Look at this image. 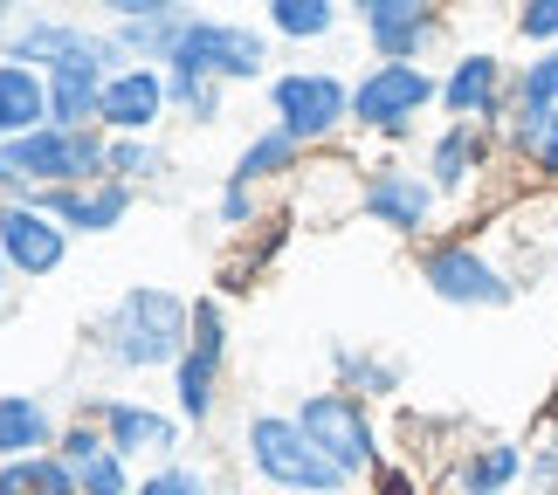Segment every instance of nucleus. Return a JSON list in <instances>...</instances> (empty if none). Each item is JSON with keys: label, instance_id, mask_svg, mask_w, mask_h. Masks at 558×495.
Returning a JSON list of instances; mask_svg holds the SVG:
<instances>
[{"label": "nucleus", "instance_id": "nucleus-18", "mask_svg": "<svg viewBox=\"0 0 558 495\" xmlns=\"http://www.w3.org/2000/svg\"><path fill=\"white\" fill-rule=\"evenodd\" d=\"M49 124V76L28 62H0V145Z\"/></svg>", "mask_w": 558, "mask_h": 495}, {"label": "nucleus", "instance_id": "nucleus-24", "mask_svg": "<svg viewBox=\"0 0 558 495\" xmlns=\"http://www.w3.org/2000/svg\"><path fill=\"white\" fill-rule=\"evenodd\" d=\"M510 145H518L545 180H558V111H518L510 117Z\"/></svg>", "mask_w": 558, "mask_h": 495}, {"label": "nucleus", "instance_id": "nucleus-32", "mask_svg": "<svg viewBox=\"0 0 558 495\" xmlns=\"http://www.w3.org/2000/svg\"><path fill=\"white\" fill-rule=\"evenodd\" d=\"M518 35H524V41H545V49H558V0H531V8L518 14Z\"/></svg>", "mask_w": 558, "mask_h": 495}, {"label": "nucleus", "instance_id": "nucleus-14", "mask_svg": "<svg viewBox=\"0 0 558 495\" xmlns=\"http://www.w3.org/2000/svg\"><path fill=\"white\" fill-rule=\"evenodd\" d=\"M359 207H366L379 227H393V234H421L427 213H435V180H414V172H400V165H379L366 180V193H359Z\"/></svg>", "mask_w": 558, "mask_h": 495}, {"label": "nucleus", "instance_id": "nucleus-10", "mask_svg": "<svg viewBox=\"0 0 558 495\" xmlns=\"http://www.w3.org/2000/svg\"><path fill=\"white\" fill-rule=\"evenodd\" d=\"M0 255H8L14 275H56L62 255H70V227H56L35 200H0Z\"/></svg>", "mask_w": 558, "mask_h": 495}, {"label": "nucleus", "instance_id": "nucleus-8", "mask_svg": "<svg viewBox=\"0 0 558 495\" xmlns=\"http://www.w3.org/2000/svg\"><path fill=\"white\" fill-rule=\"evenodd\" d=\"M269 103H276V117H283V132L296 145L331 138L338 124L352 117V90L331 70H290V76H276L269 83Z\"/></svg>", "mask_w": 558, "mask_h": 495}, {"label": "nucleus", "instance_id": "nucleus-17", "mask_svg": "<svg viewBox=\"0 0 558 495\" xmlns=\"http://www.w3.org/2000/svg\"><path fill=\"white\" fill-rule=\"evenodd\" d=\"M56 455L76 468V488L83 495H132V475H124V455L104 434H90V426H70V434L56 441Z\"/></svg>", "mask_w": 558, "mask_h": 495}, {"label": "nucleus", "instance_id": "nucleus-15", "mask_svg": "<svg viewBox=\"0 0 558 495\" xmlns=\"http://www.w3.org/2000/svg\"><path fill=\"white\" fill-rule=\"evenodd\" d=\"M166 76L159 70H124V76H111L104 83V132H118V138H145L153 124L166 117Z\"/></svg>", "mask_w": 558, "mask_h": 495}, {"label": "nucleus", "instance_id": "nucleus-25", "mask_svg": "<svg viewBox=\"0 0 558 495\" xmlns=\"http://www.w3.org/2000/svg\"><path fill=\"white\" fill-rule=\"evenodd\" d=\"M269 28L296 41H325L338 28V0H269Z\"/></svg>", "mask_w": 558, "mask_h": 495}, {"label": "nucleus", "instance_id": "nucleus-19", "mask_svg": "<svg viewBox=\"0 0 558 495\" xmlns=\"http://www.w3.org/2000/svg\"><path fill=\"white\" fill-rule=\"evenodd\" d=\"M56 447V420L35 393H8L0 399V461H35Z\"/></svg>", "mask_w": 558, "mask_h": 495}, {"label": "nucleus", "instance_id": "nucleus-11", "mask_svg": "<svg viewBox=\"0 0 558 495\" xmlns=\"http://www.w3.org/2000/svg\"><path fill=\"white\" fill-rule=\"evenodd\" d=\"M359 21L379 62H421V49L441 35V14L427 0H359Z\"/></svg>", "mask_w": 558, "mask_h": 495}, {"label": "nucleus", "instance_id": "nucleus-26", "mask_svg": "<svg viewBox=\"0 0 558 495\" xmlns=\"http://www.w3.org/2000/svg\"><path fill=\"white\" fill-rule=\"evenodd\" d=\"M338 372H345V385L352 393H400V364H386V358H366V351H345V344H338Z\"/></svg>", "mask_w": 558, "mask_h": 495}, {"label": "nucleus", "instance_id": "nucleus-7", "mask_svg": "<svg viewBox=\"0 0 558 495\" xmlns=\"http://www.w3.org/2000/svg\"><path fill=\"white\" fill-rule=\"evenodd\" d=\"M421 283L441 296V304H462V310H504L510 296H518V283L489 262L483 248H469V242H441V248H427L421 255Z\"/></svg>", "mask_w": 558, "mask_h": 495}, {"label": "nucleus", "instance_id": "nucleus-31", "mask_svg": "<svg viewBox=\"0 0 558 495\" xmlns=\"http://www.w3.org/2000/svg\"><path fill=\"white\" fill-rule=\"evenodd\" d=\"M28 482H35V495H83L76 488V468L62 461V455H35L28 461Z\"/></svg>", "mask_w": 558, "mask_h": 495}, {"label": "nucleus", "instance_id": "nucleus-20", "mask_svg": "<svg viewBox=\"0 0 558 495\" xmlns=\"http://www.w3.org/2000/svg\"><path fill=\"white\" fill-rule=\"evenodd\" d=\"M104 70H49V124L56 132H90L104 117Z\"/></svg>", "mask_w": 558, "mask_h": 495}, {"label": "nucleus", "instance_id": "nucleus-12", "mask_svg": "<svg viewBox=\"0 0 558 495\" xmlns=\"http://www.w3.org/2000/svg\"><path fill=\"white\" fill-rule=\"evenodd\" d=\"M28 200L49 213L56 227L70 234H111L124 213H132V186L104 180V186H49V193H28Z\"/></svg>", "mask_w": 558, "mask_h": 495}, {"label": "nucleus", "instance_id": "nucleus-22", "mask_svg": "<svg viewBox=\"0 0 558 495\" xmlns=\"http://www.w3.org/2000/svg\"><path fill=\"white\" fill-rule=\"evenodd\" d=\"M524 475V447L518 441H489L462 461V488L469 495H510V482Z\"/></svg>", "mask_w": 558, "mask_h": 495}, {"label": "nucleus", "instance_id": "nucleus-23", "mask_svg": "<svg viewBox=\"0 0 558 495\" xmlns=\"http://www.w3.org/2000/svg\"><path fill=\"white\" fill-rule=\"evenodd\" d=\"M296 152H304V145H296L283 124H276V132H263V138H248V145H242V159H234V180H242V186L276 180V172H290V165H296Z\"/></svg>", "mask_w": 558, "mask_h": 495}, {"label": "nucleus", "instance_id": "nucleus-3", "mask_svg": "<svg viewBox=\"0 0 558 495\" xmlns=\"http://www.w3.org/2000/svg\"><path fill=\"white\" fill-rule=\"evenodd\" d=\"M269 70V41L242 28V21H214V14H186L180 49H173V76H201V83H255Z\"/></svg>", "mask_w": 558, "mask_h": 495}, {"label": "nucleus", "instance_id": "nucleus-36", "mask_svg": "<svg viewBox=\"0 0 558 495\" xmlns=\"http://www.w3.org/2000/svg\"><path fill=\"white\" fill-rule=\"evenodd\" d=\"M373 482H379V495H414V475H407V468H373Z\"/></svg>", "mask_w": 558, "mask_h": 495}, {"label": "nucleus", "instance_id": "nucleus-2", "mask_svg": "<svg viewBox=\"0 0 558 495\" xmlns=\"http://www.w3.org/2000/svg\"><path fill=\"white\" fill-rule=\"evenodd\" d=\"M242 447H248V468L263 475L276 495H338L352 475L345 468H331L317 447L304 441V426L290 413H255L242 426Z\"/></svg>", "mask_w": 558, "mask_h": 495}, {"label": "nucleus", "instance_id": "nucleus-13", "mask_svg": "<svg viewBox=\"0 0 558 495\" xmlns=\"http://www.w3.org/2000/svg\"><path fill=\"white\" fill-rule=\"evenodd\" d=\"M97 420H104V441H111L124 461H132V455H153V461L166 468V461H173V447H180V420H173V413H159V406L104 399V406H97Z\"/></svg>", "mask_w": 558, "mask_h": 495}, {"label": "nucleus", "instance_id": "nucleus-4", "mask_svg": "<svg viewBox=\"0 0 558 495\" xmlns=\"http://www.w3.org/2000/svg\"><path fill=\"white\" fill-rule=\"evenodd\" d=\"M8 62H41V76L49 70H104V76H124L132 62L124 49L104 28H83V21H14L8 28Z\"/></svg>", "mask_w": 558, "mask_h": 495}, {"label": "nucleus", "instance_id": "nucleus-34", "mask_svg": "<svg viewBox=\"0 0 558 495\" xmlns=\"http://www.w3.org/2000/svg\"><path fill=\"white\" fill-rule=\"evenodd\" d=\"M0 495H35V482H28V461H0Z\"/></svg>", "mask_w": 558, "mask_h": 495}, {"label": "nucleus", "instance_id": "nucleus-37", "mask_svg": "<svg viewBox=\"0 0 558 495\" xmlns=\"http://www.w3.org/2000/svg\"><path fill=\"white\" fill-rule=\"evenodd\" d=\"M8 275H14V269H8V255H0V289H8Z\"/></svg>", "mask_w": 558, "mask_h": 495}, {"label": "nucleus", "instance_id": "nucleus-38", "mask_svg": "<svg viewBox=\"0 0 558 495\" xmlns=\"http://www.w3.org/2000/svg\"><path fill=\"white\" fill-rule=\"evenodd\" d=\"M551 447H558V441H551Z\"/></svg>", "mask_w": 558, "mask_h": 495}, {"label": "nucleus", "instance_id": "nucleus-28", "mask_svg": "<svg viewBox=\"0 0 558 495\" xmlns=\"http://www.w3.org/2000/svg\"><path fill=\"white\" fill-rule=\"evenodd\" d=\"M166 159H159V145H145V138H111V180L118 186H132V180H153Z\"/></svg>", "mask_w": 558, "mask_h": 495}, {"label": "nucleus", "instance_id": "nucleus-9", "mask_svg": "<svg viewBox=\"0 0 558 495\" xmlns=\"http://www.w3.org/2000/svg\"><path fill=\"white\" fill-rule=\"evenodd\" d=\"M221 358H228V331H221V304L201 296L193 304V344L186 358L173 364V393H180V413L201 426L214 413V385H221Z\"/></svg>", "mask_w": 558, "mask_h": 495}, {"label": "nucleus", "instance_id": "nucleus-21", "mask_svg": "<svg viewBox=\"0 0 558 495\" xmlns=\"http://www.w3.org/2000/svg\"><path fill=\"white\" fill-rule=\"evenodd\" d=\"M483 159H489V138L476 132V124H448V132L435 138V152H427L435 193H462V186L483 172Z\"/></svg>", "mask_w": 558, "mask_h": 495}, {"label": "nucleus", "instance_id": "nucleus-35", "mask_svg": "<svg viewBox=\"0 0 558 495\" xmlns=\"http://www.w3.org/2000/svg\"><path fill=\"white\" fill-rule=\"evenodd\" d=\"M531 475H538L545 495H558V447H538V461H531Z\"/></svg>", "mask_w": 558, "mask_h": 495}, {"label": "nucleus", "instance_id": "nucleus-6", "mask_svg": "<svg viewBox=\"0 0 558 495\" xmlns=\"http://www.w3.org/2000/svg\"><path fill=\"white\" fill-rule=\"evenodd\" d=\"M435 97H441V83L427 76L421 62H373V70L359 76V90H352V117L366 124V132L407 138V124H414Z\"/></svg>", "mask_w": 558, "mask_h": 495}, {"label": "nucleus", "instance_id": "nucleus-27", "mask_svg": "<svg viewBox=\"0 0 558 495\" xmlns=\"http://www.w3.org/2000/svg\"><path fill=\"white\" fill-rule=\"evenodd\" d=\"M518 111H558V49H545L538 62H524V76H518Z\"/></svg>", "mask_w": 558, "mask_h": 495}, {"label": "nucleus", "instance_id": "nucleus-33", "mask_svg": "<svg viewBox=\"0 0 558 495\" xmlns=\"http://www.w3.org/2000/svg\"><path fill=\"white\" fill-rule=\"evenodd\" d=\"M248 213H255L248 186H242V180H228V193H221V221H228V227H248Z\"/></svg>", "mask_w": 558, "mask_h": 495}, {"label": "nucleus", "instance_id": "nucleus-16", "mask_svg": "<svg viewBox=\"0 0 558 495\" xmlns=\"http://www.w3.org/2000/svg\"><path fill=\"white\" fill-rule=\"evenodd\" d=\"M441 103L456 111L462 124H476V117H497L504 111V62L497 55H462L456 70L441 76Z\"/></svg>", "mask_w": 558, "mask_h": 495}, {"label": "nucleus", "instance_id": "nucleus-29", "mask_svg": "<svg viewBox=\"0 0 558 495\" xmlns=\"http://www.w3.org/2000/svg\"><path fill=\"white\" fill-rule=\"evenodd\" d=\"M166 97H173L180 111H193L201 124L221 117V83H201V76H166Z\"/></svg>", "mask_w": 558, "mask_h": 495}, {"label": "nucleus", "instance_id": "nucleus-1", "mask_svg": "<svg viewBox=\"0 0 558 495\" xmlns=\"http://www.w3.org/2000/svg\"><path fill=\"white\" fill-rule=\"evenodd\" d=\"M193 337V310L166 289H124L118 310L104 317V351L124 372H153V364H180Z\"/></svg>", "mask_w": 558, "mask_h": 495}, {"label": "nucleus", "instance_id": "nucleus-5", "mask_svg": "<svg viewBox=\"0 0 558 495\" xmlns=\"http://www.w3.org/2000/svg\"><path fill=\"white\" fill-rule=\"evenodd\" d=\"M290 420L304 426V441H311L331 468H345V475H366V468H379L373 420L359 413V399H352V393H304Z\"/></svg>", "mask_w": 558, "mask_h": 495}, {"label": "nucleus", "instance_id": "nucleus-30", "mask_svg": "<svg viewBox=\"0 0 558 495\" xmlns=\"http://www.w3.org/2000/svg\"><path fill=\"white\" fill-rule=\"evenodd\" d=\"M138 495H207V475L186 468V461H166V468H153V475L138 482Z\"/></svg>", "mask_w": 558, "mask_h": 495}]
</instances>
